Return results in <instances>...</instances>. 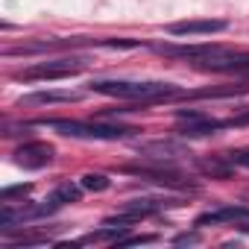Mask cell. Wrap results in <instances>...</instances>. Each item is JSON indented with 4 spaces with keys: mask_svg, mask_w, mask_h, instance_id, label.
I'll use <instances>...</instances> for the list:
<instances>
[{
    "mask_svg": "<svg viewBox=\"0 0 249 249\" xmlns=\"http://www.w3.org/2000/svg\"><path fill=\"white\" fill-rule=\"evenodd\" d=\"M141 156H147L150 161H173L179 156H191L182 144H173V141H153V144H144L138 147Z\"/></svg>",
    "mask_w": 249,
    "mask_h": 249,
    "instance_id": "cell-10",
    "label": "cell"
},
{
    "mask_svg": "<svg viewBox=\"0 0 249 249\" xmlns=\"http://www.w3.org/2000/svg\"><path fill=\"white\" fill-rule=\"evenodd\" d=\"M30 194V185H15V188H3L0 191V202H12L15 196H27Z\"/></svg>",
    "mask_w": 249,
    "mask_h": 249,
    "instance_id": "cell-16",
    "label": "cell"
},
{
    "mask_svg": "<svg viewBox=\"0 0 249 249\" xmlns=\"http://www.w3.org/2000/svg\"><path fill=\"white\" fill-rule=\"evenodd\" d=\"M220 223H249V208L246 205H226V208L205 211L196 217V226H220Z\"/></svg>",
    "mask_w": 249,
    "mask_h": 249,
    "instance_id": "cell-9",
    "label": "cell"
},
{
    "mask_svg": "<svg viewBox=\"0 0 249 249\" xmlns=\"http://www.w3.org/2000/svg\"><path fill=\"white\" fill-rule=\"evenodd\" d=\"M159 53L179 56V59H191V62L196 65V62H205V59L220 56V53H226V50H223V47H217V44H161V47H159Z\"/></svg>",
    "mask_w": 249,
    "mask_h": 249,
    "instance_id": "cell-8",
    "label": "cell"
},
{
    "mask_svg": "<svg viewBox=\"0 0 249 249\" xmlns=\"http://www.w3.org/2000/svg\"><path fill=\"white\" fill-rule=\"evenodd\" d=\"M196 240H199L196 234H179V237H176L173 243H196Z\"/></svg>",
    "mask_w": 249,
    "mask_h": 249,
    "instance_id": "cell-19",
    "label": "cell"
},
{
    "mask_svg": "<svg viewBox=\"0 0 249 249\" xmlns=\"http://www.w3.org/2000/svg\"><path fill=\"white\" fill-rule=\"evenodd\" d=\"M120 170L129 173V176H141V179L159 182V185H170V188H196V185L188 182L176 167H170V164H164V161H153V164H123Z\"/></svg>",
    "mask_w": 249,
    "mask_h": 249,
    "instance_id": "cell-3",
    "label": "cell"
},
{
    "mask_svg": "<svg viewBox=\"0 0 249 249\" xmlns=\"http://www.w3.org/2000/svg\"><path fill=\"white\" fill-rule=\"evenodd\" d=\"M76 100L73 91H36V94H27L21 97V106H44V103H71Z\"/></svg>",
    "mask_w": 249,
    "mask_h": 249,
    "instance_id": "cell-12",
    "label": "cell"
},
{
    "mask_svg": "<svg viewBox=\"0 0 249 249\" xmlns=\"http://www.w3.org/2000/svg\"><path fill=\"white\" fill-rule=\"evenodd\" d=\"M47 126L65 138H82V141H120L138 132L132 126H120V123H82V120H47Z\"/></svg>",
    "mask_w": 249,
    "mask_h": 249,
    "instance_id": "cell-2",
    "label": "cell"
},
{
    "mask_svg": "<svg viewBox=\"0 0 249 249\" xmlns=\"http://www.w3.org/2000/svg\"><path fill=\"white\" fill-rule=\"evenodd\" d=\"M82 71V62H68V59H53V62H38V65H30L24 71L15 73V79H68V76H76Z\"/></svg>",
    "mask_w": 249,
    "mask_h": 249,
    "instance_id": "cell-4",
    "label": "cell"
},
{
    "mask_svg": "<svg viewBox=\"0 0 249 249\" xmlns=\"http://www.w3.org/2000/svg\"><path fill=\"white\" fill-rule=\"evenodd\" d=\"M226 126H231V120H211V117L205 114V117L188 120L179 132H182L185 138H205V135H214V132H220V129H226Z\"/></svg>",
    "mask_w": 249,
    "mask_h": 249,
    "instance_id": "cell-11",
    "label": "cell"
},
{
    "mask_svg": "<svg viewBox=\"0 0 249 249\" xmlns=\"http://www.w3.org/2000/svg\"><path fill=\"white\" fill-rule=\"evenodd\" d=\"M234 123H249V108H246V111H243V114H237V117H234V120H231V126H234Z\"/></svg>",
    "mask_w": 249,
    "mask_h": 249,
    "instance_id": "cell-20",
    "label": "cell"
},
{
    "mask_svg": "<svg viewBox=\"0 0 249 249\" xmlns=\"http://www.w3.org/2000/svg\"><path fill=\"white\" fill-rule=\"evenodd\" d=\"M156 234H141V237H120L117 246H138V243H153Z\"/></svg>",
    "mask_w": 249,
    "mask_h": 249,
    "instance_id": "cell-17",
    "label": "cell"
},
{
    "mask_svg": "<svg viewBox=\"0 0 249 249\" xmlns=\"http://www.w3.org/2000/svg\"><path fill=\"white\" fill-rule=\"evenodd\" d=\"M53 156H56V150L50 144H44V141H27V144H21L15 150V164L27 167V170H41V167H47L53 161Z\"/></svg>",
    "mask_w": 249,
    "mask_h": 249,
    "instance_id": "cell-5",
    "label": "cell"
},
{
    "mask_svg": "<svg viewBox=\"0 0 249 249\" xmlns=\"http://www.w3.org/2000/svg\"><path fill=\"white\" fill-rule=\"evenodd\" d=\"M79 185H82L85 191H97V194H100V191H108V188H111V179L103 176V173H85Z\"/></svg>",
    "mask_w": 249,
    "mask_h": 249,
    "instance_id": "cell-14",
    "label": "cell"
},
{
    "mask_svg": "<svg viewBox=\"0 0 249 249\" xmlns=\"http://www.w3.org/2000/svg\"><path fill=\"white\" fill-rule=\"evenodd\" d=\"M79 196H82V188H79V185L65 182V185H59V188L50 194V199H47V202H50L53 208H59V205H68V202H76Z\"/></svg>",
    "mask_w": 249,
    "mask_h": 249,
    "instance_id": "cell-13",
    "label": "cell"
},
{
    "mask_svg": "<svg viewBox=\"0 0 249 249\" xmlns=\"http://www.w3.org/2000/svg\"><path fill=\"white\" fill-rule=\"evenodd\" d=\"M223 159L229 164H237V167H249V147H240V150H229L223 153Z\"/></svg>",
    "mask_w": 249,
    "mask_h": 249,
    "instance_id": "cell-15",
    "label": "cell"
},
{
    "mask_svg": "<svg viewBox=\"0 0 249 249\" xmlns=\"http://www.w3.org/2000/svg\"><path fill=\"white\" fill-rule=\"evenodd\" d=\"M199 71H217V73H243L249 76V53H220L205 62H196Z\"/></svg>",
    "mask_w": 249,
    "mask_h": 249,
    "instance_id": "cell-7",
    "label": "cell"
},
{
    "mask_svg": "<svg viewBox=\"0 0 249 249\" xmlns=\"http://www.w3.org/2000/svg\"><path fill=\"white\" fill-rule=\"evenodd\" d=\"M91 91L117 97V100H132V103H156V100H170L182 97V91L170 82H135V79H97L91 82Z\"/></svg>",
    "mask_w": 249,
    "mask_h": 249,
    "instance_id": "cell-1",
    "label": "cell"
},
{
    "mask_svg": "<svg viewBox=\"0 0 249 249\" xmlns=\"http://www.w3.org/2000/svg\"><path fill=\"white\" fill-rule=\"evenodd\" d=\"M226 27H229V21H223V18H194V21L170 24L167 33L176 38H185V36H214V33H223Z\"/></svg>",
    "mask_w": 249,
    "mask_h": 249,
    "instance_id": "cell-6",
    "label": "cell"
},
{
    "mask_svg": "<svg viewBox=\"0 0 249 249\" xmlns=\"http://www.w3.org/2000/svg\"><path fill=\"white\" fill-rule=\"evenodd\" d=\"M202 170H205V173H211V176H220V179H226V176H229V167H223V164H217V161H205V164H202Z\"/></svg>",
    "mask_w": 249,
    "mask_h": 249,
    "instance_id": "cell-18",
    "label": "cell"
}]
</instances>
